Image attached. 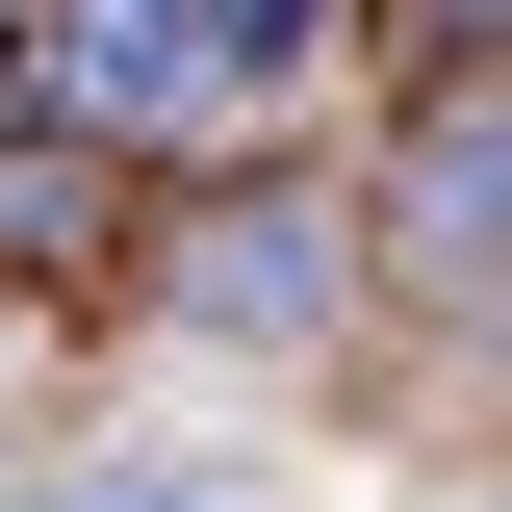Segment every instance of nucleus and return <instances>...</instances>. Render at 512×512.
Returning a JSON list of instances; mask_svg holds the SVG:
<instances>
[{
    "label": "nucleus",
    "mask_w": 512,
    "mask_h": 512,
    "mask_svg": "<svg viewBox=\"0 0 512 512\" xmlns=\"http://www.w3.org/2000/svg\"><path fill=\"white\" fill-rule=\"evenodd\" d=\"M180 308H231V333H308V308H333V231H205V256H180Z\"/></svg>",
    "instance_id": "obj_2"
},
{
    "label": "nucleus",
    "mask_w": 512,
    "mask_h": 512,
    "mask_svg": "<svg viewBox=\"0 0 512 512\" xmlns=\"http://www.w3.org/2000/svg\"><path fill=\"white\" fill-rule=\"evenodd\" d=\"M333 0H26V52H52V128H231L308 77Z\"/></svg>",
    "instance_id": "obj_1"
},
{
    "label": "nucleus",
    "mask_w": 512,
    "mask_h": 512,
    "mask_svg": "<svg viewBox=\"0 0 512 512\" xmlns=\"http://www.w3.org/2000/svg\"><path fill=\"white\" fill-rule=\"evenodd\" d=\"M0 52H26V0H0Z\"/></svg>",
    "instance_id": "obj_3"
}]
</instances>
